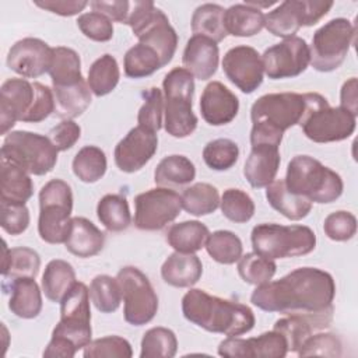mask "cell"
<instances>
[{"label": "cell", "instance_id": "6da1fadb", "mask_svg": "<svg viewBox=\"0 0 358 358\" xmlns=\"http://www.w3.org/2000/svg\"><path fill=\"white\" fill-rule=\"evenodd\" d=\"M336 282L324 270L299 267L275 281L257 285L250 302L262 310L282 315L320 313L333 309Z\"/></svg>", "mask_w": 358, "mask_h": 358}, {"label": "cell", "instance_id": "7a4b0ae2", "mask_svg": "<svg viewBox=\"0 0 358 358\" xmlns=\"http://www.w3.org/2000/svg\"><path fill=\"white\" fill-rule=\"evenodd\" d=\"M182 313L193 324L228 337L249 333L255 326L253 310L239 302L190 288L182 298Z\"/></svg>", "mask_w": 358, "mask_h": 358}, {"label": "cell", "instance_id": "3957f363", "mask_svg": "<svg viewBox=\"0 0 358 358\" xmlns=\"http://www.w3.org/2000/svg\"><path fill=\"white\" fill-rule=\"evenodd\" d=\"M284 182L292 193L319 204L336 201L344 189L343 179L336 171L309 155H296L288 162Z\"/></svg>", "mask_w": 358, "mask_h": 358}, {"label": "cell", "instance_id": "277c9868", "mask_svg": "<svg viewBox=\"0 0 358 358\" xmlns=\"http://www.w3.org/2000/svg\"><path fill=\"white\" fill-rule=\"evenodd\" d=\"M164 90V127L175 138L193 134L197 116L193 113L194 77L183 67L172 69L162 81Z\"/></svg>", "mask_w": 358, "mask_h": 358}, {"label": "cell", "instance_id": "5b68a950", "mask_svg": "<svg viewBox=\"0 0 358 358\" xmlns=\"http://www.w3.org/2000/svg\"><path fill=\"white\" fill-rule=\"evenodd\" d=\"M306 109L299 123L303 134L315 143H334L348 138L357 123V116L341 106H330L317 92H306Z\"/></svg>", "mask_w": 358, "mask_h": 358}, {"label": "cell", "instance_id": "8992f818", "mask_svg": "<svg viewBox=\"0 0 358 358\" xmlns=\"http://www.w3.org/2000/svg\"><path fill=\"white\" fill-rule=\"evenodd\" d=\"M250 239L253 252L271 260L305 256L316 248V235L306 225L263 222L252 229Z\"/></svg>", "mask_w": 358, "mask_h": 358}, {"label": "cell", "instance_id": "52a82bcc", "mask_svg": "<svg viewBox=\"0 0 358 358\" xmlns=\"http://www.w3.org/2000/svg\"><path fill=\"white\" fill-rule=\"evenodd\" d=\"M127 25L140 43L155 50L162 67L172 60L178 48V34L164 11L152 1H133Z\"/></svg>", "mask_w": 358, "mask_h": 358}, {"label": "cell", "instance_id": "ba28073f", "mask_svg": "<svg viewBox=\"0 0 358 358\" xmlns=\"http://www.w3.org/2000/svg\"><path fill=\"white\" fill-rule=\"evenodd\" d=\"M73 192L67 182L52 179L39 192L38 234L50 245L64 243L71 228Z\"/></svg>", "mask_w": 358, "mask_h": 358}, {"label": "cell", "instance_id": "9c48e42d", "mask_svg": "<svg viewBox=\"0 0 358 358\" xmlns=\"http://www.w3.org/2000/svg\"><path fill=\"white\" fill-rule=\"evenodd\" d=\"M57 152L49 137L27 130H15L6 136L0 159L20 166L29 175L42 176L56 166Z\"/></svg>", "mask_w": 358, "mask_h": 358}, {"label": "cell", "instance_id": "30bf717a", "mask_svg": "<svg viewBox=\"0 0 358 358\" xmlns=\"http://www.w3.org/2000/svg\"><path fill=\"white\" fill-rule=\"evenodd\" d=\"M355 39V25L347 18H333L322 25L312 38L310 63L320 73L338 69Z\"/></svg>", "mask_w": 358, "mask_h": 358}, {"label": "cell", "instance_id": "8fae6325", "mask_svg": "<svg viewBox=\"0 0 358 358\" xmlns=\"http://www.w3.org/2000/svg\"><path fill=\"white\" fill-rule=\"evenodd\" d=\"M116 280L124 302V320L131 326L150 323L158 310V296L147 275L134 266H124L117 271Z\"/></svg>", "mask_w": 358, "mask_h": 358}, {"label": "cell", "instance_id": "7c38bea8", "mask_svg": "<svg viewBox=\"0 0 358 358\" xmlns=\"http://www.w3.org/2000/svg\"><path fill=\"white\" fill-rule=\"evenodd\" d=\"M90 288L77 281L60 302V320L52 336L62 337L71 343L77 351L84 348L92 336Z\"/></svg>", "mask_w": 358, "mask_h": 358}, {"label": "cell", "instance_id": "4fadbf2b", "mask_svg": "<svg viewBox=\"0 0 358 358\" xmlns=\"http://www.w3.org/2000/svg\"><path fill=\"white\" fill-rule=\"evenodd\" d=\"M333 1L287 0L264 15V27L274 36L291 38L301 27L319 22L333 7Z\"/></svg>", "mask_w": 358, "mask_h": 358}, {"label": "cell", "instance_id": "5bb4252c", "mask_svg": "<svg viewBox=\"0 0 358 358\" xmlns=\"http://www.w3.org/2000/svg\"><path fill=\"white\" fill-rule=\"evenodd\" d=\"M134 225L141 231H159L176 220L182 197L173 189L154 187L134 197Z\"/></svg>", "mask_w": 358, "mask_h": 358}, {"label": "cell", "instance_id": "9a60e30c", "mask_svg": "<svg viewBox=\"0 0 358 358\" xmlns=\"http://www.w3.org/2000/svg\"><path fill=\"white\" fill-rule=\"evenodd\" d=\"M306 109L305 94L273 92L257 98L250 108L252 123H264L280 131L299 124Z\"/></svg>", "mask_w": 358, "mask_h": 358}, {"label": "cell", "instance_id": "2e32d148", "mask_svg": "<svg viewBox=\"0 0 358 358\" xmlns=\"http://www.w3.org/2000/svg\"><path fill=\"white\" fill-rule=\"evenodd\" d=\"M264 73L271 80L292 78L302 74L310 63V50L305 39L291 36L266 49L262 55Z\"/></svg>", "mask_w": 358, "mask_h": 358}, {"label": "cell", "instance_id": "e0dca14e", "mask_svg": "<svg viewBox=\"0 0 358 358\" xmlns=\"http://www.w3.org/2000/svg\"><path fill=\"white\" fill-rule=\"evenodd\" d=\"M227 78L243 94L255 92L263 83L264 69L259 52L246 45L231 48L222 59Z\"/></svg>", "mask_w": 358, "mask_h": 358}, {"label": "cell", "instance_id": "ac0fdd59", "mask_svg": "<svg viewBox=\"0 0 358 358\" xmlns=\"http://www.w3.org/2000/svg\"><path fill=\"white\" fill-rule=\"evenodd\" d=\"M158 136L155 131L136 126L115 147V164L126 173L140 171L157 152Z\"/></svg>", "mask_w": 358, "mask_h": 358}, {"label": "cell", "instance_id": "d6986e66", "mask_svg": "<svg viewBox=\"0 0 358 358\" xmlns=\"http://www.w3.org/2000/svg\"><path fill=\"white\" fill-rule=\"evenodd\" d=\"M287 354V341L274 329L250 338L228 337L218 344V355L227 358H282Z\"/></svg>", "mask_w": 358, "mask_h": 358}, {"label": "cell", "instance_id": "ffe728a7", "mask_svg": "<svg viewBox=\"0 0 358 358\" xmlns=\"http://www.w3.org/2000/svg\"><path fill=\"white\" fill-rule=\"evenodd\" d=\"M53 48L39 38H24L17 41L7 53V66L25 78H36L49 73Z\"/></svg>", "mask_w": 358, "mask_h": 358}, {"label": "cell", "instance_id": "44dd1931", "mask_svg": "<svg viewBox=\"0 0 358 358\" xmlns=\"http://www.w3.org/2000/svg\"><path fill=\"white\" fill-rule=\"evenodd\" d=\"M35 99L34 83L25 78H8L0 88V131L7 134L17 123L22 122Z\"/></svg>", "mask_w": 358, "mask_h": 358}, {"label": "cell", "instance_id": "7402d4cb", "mask_svg": "<svg viewBox=\"0 0 358 358\" xmlns=\"http://www.w3.org/2000/svg\"><path fill=\"white\" fill-rule=\"evenodd\" d=\"M333 310L320 313H295L284 315L274 323V330L280 331L288 345V352H298L306 338L313 333L324 330L333 320Z\"/></svg>", "mask_w": 358, "mask_h": 358}, {"label": "cell", "instance_id": "603a6c76", "mask_svg": "<svg viewBox=\"0 0 358 358\" xmlns=\"http://www.w3.org/2000/svg\"><path fill=\"white\" fill-rule=\"evenodd\" d=\"M239 110L238 96L222 83H208L200 96L201 117L210 126H222L231 123Z\"/></svg>", "mask_w": 358, "mask_h": 358}, {"label": "cell", "instance_id": "cb8c5ba5", "mask_svg": "<svg viewBox=\"0 0 358 358\" xmlns=\"http://www.w3.org/2000/svg\"><path fill=\"white\" fill-rule=\"evenodd\" d=\"M220 49L217 42L201 35H193L183 50L182 63L193 77L199 80L211 78L218 67Z\"/></svg>", "mask_w": 358, "mask_h": 358}, {"label": "cell", "instance_id": "d4e9b609", "mask_svg": "<svg viewBox=\"0 0 358 358\" xmlns=\"http://www.w3.org/2000/svg\"><path fill=\"white\" fill-rule=\"evenodd\" d=\"M280 162V145L255 144L243 165V175L252 187H267L275 179Z\"/></svg>", "mask_w": 358, "mask_h": 358}, {"label": "cell", "instance_id": "484cf974", "mask_svg": "<svg viewBox=\"0 0 358 358\" xmlns=\"http://www.w3.org/2000/svg\"><path fill=\"white\" fill-rule=\"evenodd\" d=\"M3 292H10L8 309L21 319H35L42 310V294L34 277L3 281Z\"/></svg>", "mask_w": 358, "mask_h": 358}, {"label": "cell", "instance_id": "4316f807", "mask_svg": "<svg viewBox=\"0 0 358 358\" xmlns=\"http://www.w3.org/2000/svg\"><path fill=\"white\" fill-rule=\"evenodd\" d=\"M105 245V234L90 220L73 217L69 236L64 242L66 249L77 257L96 256Z\"/></svg>", "mask_w": 358, "mask_h": 358}, {"label": "cell", "instance_id": "83f0119b", "mask_svg": "<svg viewBox=\"0 0 358 358\" xmlns=\"http://www.w3.org/2000/svg\"><path fill=\"white\" fill-rule=\"evenodd\" d=\"M203 274V264L194 253H171L161 267L162 280L176 288L193 287Z\"/></svg>", "mask_w": 358, "mask_h": 358}, {"label": "cell", "instance_id": "f1b7e54d", "mask_svg": "<svg viewBox=\"0 0 358 358\" xmlns=\"http://www.w3.org/2000/svg\"><path fill=\"white\" fill-rule=\"evenodd\" d=\"M266 199L275 211L291 221L305 218L312 210V201L288 190L284 179L273 180L266 187Z\"/></svg>", "mask_w": 358, "mask_h": 358}, {"label": "cell", "instance_id": "f546056e", "mask_svg": "<svg viewBox=\"0 0 358 358\" xmlns=\"http://www.w3.org/2000/svg\"><path fill=\"white\" fill-rule=\"evenodd\" d=\"M0 200L13 204H25L34 194L31 175L20 166L0 159Z\"/></svg>", "mask_w": 358, "mask_h": 358}, {"label": "cell", "instance_id": "4dcf8cb0", "mask_svg": "<svg viewBox=\"0 0 358 358\" xmlns=\"http://www.w3.org/2000/svg\"><path fill=\"white\" fill-rule=\"evenodd\" d=\"M224 25L228 35L239 38L253 36L264 28V14L262 10L246 3L234 4L225 10Z\"/></svg>", "mask_w": 358, "mask_h": 358}, {"label": "cell", "instance_id": "1f68e13d", "mask_svg": "<svg viewBox=\"0 0 358 358\" xmlns=\"http://www.w3.org/2000/svg\"><path fill=\"white\" fill-rule=\"evenodd\" d=\"M55 112L59 117L74 119L83 115L91 105V90L88 83L83 80L78 84L67 87H53Z\"/></svg>", "mask_w": 358, "mask_h": 358}, {"label": "cell", "instance_id": "d6a6232c", "mask_svg": "<svg viewBox=\"0 0 358 358\" xmlns=\"http://www.w3.org/2000/svg\"><path fill=\"white\" fill-rule=\"evenodd\" d=\"M41 267V257L36 250L25 246L10 249L3 242V267L1 274L4 280L18 277H36Z\"/></svg>", "mask_w": 358, "mask_h": 358}, {"label": "cell", "instance_id": "836d02e7", "mask_svg": "<svg viewBox=\"0 0 358 358\" xmlns=\"http://www.w3.org/2000/svg\"><path fill=\"white\" fill-rule=\"evenodd\" d=\"M77 282L73 266L62 259L50 260L42 275V291L52 302H62L64 295Z\"/></svg>", "mask_w": 358, "mask_h": 358}, {"label": "cell", "instance_id": "e575fe53", "mask_svg": "<svg viewBox=\"0 0 358 358\" xmlns=\"http://www.w3.org/2000/svg\"><path fill=\"white\" fill-rule=\"evenodd\" d=\"M49 74L53 87H67L81 83L84 77L81 74V60L78 53L66 46L53 48Z\"/></svg>", "mask_w": 358, "mask_h": 358}, {"label": "cell", "instance_id": "d590c367", "mask_svg": "<svg viewBox=\"0 0 358 358\" xmlns=\"http://www.w3.org/2000/svg\"><path fill=\"white\" fill-rule=\"evenodd\" d=\"M210 235L208 228L197 221H183L173 224L166 232V242L176 252L182 253H196L199 252Z\"/></svg>", "mask_w": 358, "mask_h": 358}, {"label": "cell", "instance_id": "8d00e7d4", "mask_svg": "<svg viewBox=\"0 0 358 358\" xmlns=\"http://www.w3.org/2000/svg\"><path fill=\"white\" fill-rule=\"evenodd\" d=\"M194 178V164L187 157L179 154L162 158L154 171V182L161 187L185 186Z\"/></svg>", "mask_w": 358, "mask_h": 358}, {"label": "cell", "instance_id": "74e56055", "mask_svg": "<svg viewBox=\"0 0 358 358\" xmlns=\"http://www.w3.org/2000/svg\"><path fill=\"white\" fill-rule=\"evenodd\" d=\"M225 8L220 4L206 3L199 6L192 15V32L221 42L225 39L227 29L224 25Z\"/></svg>", "mask_w": 358, "mask_h": 358}, {"label": "cell", "instance_id": "f35d334b", "mask_svg": "<svg viewBox=\"0 0 358 358\" xmlns=\"http://www.w3.org/2000/svg\"><path fill=\"white\" fill-rule=\"evenodd\" d=\"M96 215L101 224L110 232H122L131 224L127 199L117 193H109L101 197L96 204Z\"/></svg>", "mask_w": 358, "mask_h": 358}, {"label": "cell", "instance_id": "ab89813d", "mask_svg": "<svg viewBox=\"0 0 358 358\" xmlns=\"http://www.w3.org/2000/svg\"><path fill=\"white\" fill-rule=\"evenodd\" d=\"M120 78V70L116 59L105 53L98 57L88 70V87L95 96H103L112 92Z\"/></svg>", "mask_w": 358, "mask_h": 358}, {"label": "cell", "instance_id": "60d3db41", "mask_svg": "<svg viewBox=\"0 0 358 358\" xmlns=\"http://www.w3.org/2000/svg\"><path fill=\"white\" fill-rule=\"evenodd\" d=\"M182 208L192 215L201 217L214 213L220 206V193L215 186L197 182L183 190Z\"/></svg>", "mask_w": 358, "mask_h": 358}, {"label": "cell", "instance_id": "b9f144b4", "mask_svg": "<svg viewBox=\"0 0 358 358\" xmlns=\"http://www.w3.org/2000/svg\"><path fill=\"white\" fill-rule=\"evenodd\" d=\"M73 173L84 183L98 182L106 172L108 161L103 150L96 145H85L73 158Z\"/></svg>", "mask_w": 358, "mask_h": 358}, {"label": "cell", "instance_id": "7bdbcfd3", "mask_svg": "<svg viewBox=\"0 0 358 358\" xmlns=\"http://www.w3.org/2000/svg\"><path fill=\"white\" fill-rule=\"evenodd\" d=\"M206 250L213 260L221 264H234L242 257L243 245L236 234L220 229L207 236Z\"/></svg>", "mask_w": 358, "mask_h": 358}, {"label": "cell", "instance_id": "ee69618b", "mask_svg": "<svg viewBox=\"0 0 358 358\" xmlns=\"http://www.w3.org/2000/svg\"><path fill=\"white\" fill-rule=\"evenodd\" d=\"M178 351V338L171 329L151 327L141 338V358H172Z\"/></svg>", "mask_w": 358, "mask_h": 358}, {"label": "cell", "instance_id": "f6af8a7d", "mask_svg": "<svg viewBox=\"0 0 358 358\" xmlns=\"http://www.w3.org/2000/svg\"><path fill=\"white\" fill-rule=\"evenodd\" d=\"M123 67L127 77L143 78L154 74L162 67V64L155 50L138 42L126 52L123 59Z\"/></svg>", "mask_w": 358, "mask_h": 358}, {"label": "cell", "instance_id": "bcb514c9", "mask_svg": "<svg viewBox=\"0 0 358 358\" xmlns=\"http://www.w3.org/2000/svg\"><path fill=\"white\" fill-rule=\"evenodd\" d=\"M90 298L99 312H115L122 302V291L117 280L106 274L94 277L90 284Z\"/></svg>", "mask_w": 358, "mask_h": 358}, {"label": "cell", "instance_id": "7dc6e473", "mask_svg": "<svg viewBox=\"0 0 358 358\" xmlns=\"http://www.w3.org/2000/svg\"><path fill=\"white\" fill-rule=\"evenodd\" d=\"M277 266L274 260L267 259L256 252L246 253L238 260V273L241 278L252 285H262L274 277Z\"/></svg>", "mask_w": 358, "mask_h": 358}, {"label": "cell", "instance_id": "c3c4849f", "mask_svg": "<svg viewBox=\"0 0 358 358\" xmlns=\"http://www.w3.org/2000/svg\"><path fill=\"white\" fill-rule=\"evenodd\" d=\"M239 158V147L229 138H215L203 148V159L213 171H228Z\"/></svg>", "mask_w": 358, "mask_h": 358}, {"label": "cell", "instance_id": "681fc988", "mask_svg": "<svg viewBox=\"0 0 358 358\" xmlns=\"http://www.w3.org/2000/svg\"><path fill=\"white\" fill-rule=\"evenodd\" d=\"M222 215L232 222H248L255 214V203L252 197L241 189H227L220 199Z\"/></svg>", "mask_w": 358, "mask_h": 358}, {"label": "cell", "instance_id": "f907efd6", "mask_svg": "<svg viewBox=\"0 0 358 358\" xmlns=\"http://www.w3.org/2000/svg\"><path fill=\"white\" fill-rule=\"evenodd\" d=\"M133 350L130 343L119 336H106L91 340L84 347L85 358H130Z\"/></svg>", "mask_w": 358, "mask_h": 358}, {"label": "cell", "instance_id": "816d5d0a", "mask_svg": "<svg viewBox=\"0 0 358 358\" xmlns=\"http://www.w3.org/2000/svg\"><path fill=\"white\" fill-rule=\"evenodd\" d=\"M162 113H164L162 92L157 87H151L147 92H144V103L138 110L137 122L140 126L147 127L157 133L162 127Z\"/></svg>", "mask_w": 358, "mask_h": 358}, {"label": "cell", "instance_id": "f5cc1de1", "mask_svg": "<svg viewBox=\"0 0 358 358\" xmlns=\"http://www.w3.org/2000/svg\"><path fill=\"white\" fill-rule=\"evenodd\" d=\"M77 27L91 41L95 42H108L113 36V24L112 21L96 11L84 13L77 18Z\"/></svg>", "mask_w": 358, "mask_h": 358}, {"label": "cell", "instance_id": "db71d44e", "mask_svg": "<svg viewBox=\"0 0 358 358\" xmlns=\"http://www.w3.org/2000/svg\"><path fill=\"white\" fill-rule=\"evenodd\" d=\"M341 341L333 333H313L305 340L296 355L299 357H340L341 355Z\"/></svg>", "mask_w": 358, "mask_h": 358}, {"label": "cell", "instance_id": "11a10c76", "mask_svg": "<svg viewBox=\"0 0 358 358\" xmlns=\"http://www.w3.org/2000/svg\"><path fill=\"white\" fill-rule=\"evenodd\" d=\"M323 231L331 241H350L357 232V218L350 211H334L326 217L323 222Z\"/></svg>", "mask_w": 358, "mask_h": 358}, {"label": "cell", "instance_id": "9f6ffc18", "mask_svg": "<svg viewBox=\"0 0 358 358\" xmlns=\"http://www.w3.org/2000/svg\"><path fill=\"white\" fill-rule=\"evenodd\" d=\"M1 228L10 235H20L29 225V210L25 204L0 201Z\"/></svg>", "mask_w": 358, "mask_h": 358}, {"label": "cell", "instance_id": "6f0895ef", "mask_svg": "<svg viewBox=\"0 0 358 358\" xmlns=\"http://www.w3.org/2000/svg\"><path fill=\"white\" fill-rule=\"evenodd\" d=\"M34 87H35V99L29 112L22 120L25 123H39L46 117H49L52 112H55L53 91L49 87L36 81L34 83Z\"/></svg>", "mask_w": 358, "mask_h": 358}, {"label": "cell", "instance_id": "680465c9", "mask_svg": "<svg viewBox=\"0 0 358 358\" xmlns=\"http://www.w3.org/2000/svg\"><path fill=\"white\" fill-rule=\"evenodd\" d=\"M57 151L70 150L81 137V127L71 119H64L50 129L49 136Z\"/></svg>", "mask_w": 358, "mask_h": 358}, {"label": "cell", "instance_id": "91938a15", "mask_svg": "<svg viewBox=\"0 0 358 358\" xmlns=\"http://www.w3.org/2000/svg\"><path fill=\"white\" fill-rule=\"evenodd\" d=\"M92 11L101 13L103 15H106L110 21L115 22H120V24H127L129 20V14H130V1H124V0H113V1H91L90 3Z\"/></svg>", "mask_w": 358, "mask_h": 358}, {"label": "cell", "instance_id": "94428289", "mask_svg": "<svg viewBox=\"0 0 358 358\" xmlns=\"http://www.w3.org/2000/svg\"><path fill=\"white\" fill-rule=\"evenodd\" d=\"M90 3L84 0H45V1H35V6L43 8L49 13L71 17L83 11Z\"/></svg>", "mask_w": 358, "mask_h": 358}, {"label": "cell", "instance_id": "6125c7cd", "mask_svg": "<svg viewBox=\"0 0 358 358\" xmlns=\"http://www.w3.org/2000/svg\"><path fill=\"white\" fill-rule=\"evenodd\" d=\"M340 106L351 112L354 116L358 115V95H357V77L347 80L340 91Z\"/></svg>", "mask_w": 358, "mask_h": 358}]
</instances>
